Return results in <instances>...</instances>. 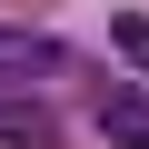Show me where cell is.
Wrapping results in <instances>:
<instances>
[{
  "instance_id": "cell-1",
  "label": "cell",
  "mask_w": 149,
  "mask_h": 149,
  "mask_svg": "<svg viewBox=\"0 0 149 149\" xmlns=\"http://www.w3.org/2000/svg\"><path fill=\"white\" fill-rule=\"evenodd\" d=\"M60 80H80V60H70L50 30H0V90H20V100H60Z\"/></svg>"
},
{
  "instance_id": "cell-2",
  "label": "cell",
  "mask_w": 149,
  "mask_h": 149,
  "mask_svg": "<svg viewBox=\"0 0 149 149\" xmlns=\"http://www.w3.org/2000/svg\"><path fill=\"white\" fill-rule=\"evenodd\" d=\"M0 139H10V149H50V139H60V109H50V100H20V90H0Z\"/></svg>"
},
{
  "instance_id": "cell-3",
  "label": "cell",
  "mask_w": 149,
  "mask_h": 149,
  "mask_svg": "<svg viewBox=\"0 0 149 149\" xmlns=\"http://www.w3.org/2000/svg\"><path fill=\"white\" fill-rule=\"evenodd\" d=\"M100 129L119 139V149H149V90L129 80V90H100Z\"/></svg>"
},
{
  "instance_id": "cell-4",
  "label": "cell",
  "mask_w": 149,
  "mask_h": 149,
  "mask_svg": "<svg viewBox=\"0 0 149 149\" xmlns=\"http://www.w3.org/2000/svg\"><path fill=\"white\" fill-rule=\"evenodd\" d=\"M119 60H129V70H149V20H129V10H119Z\"/></svg>"
}]
</instances>
